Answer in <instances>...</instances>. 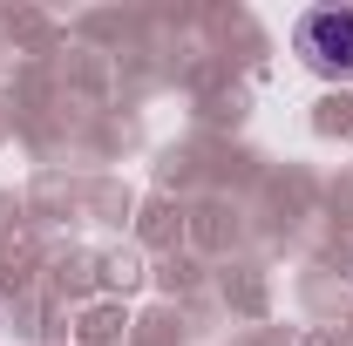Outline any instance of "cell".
Wrapping results in <instances>:
<instances>
[{
	"label": "cell",
	"mask_w": 353,
	"mask_h": 346,
	"mask_svg": "<svg viewBox=\"0 0 353 346\" xmlns=\"http://www.w3.org/2000/svg\"><path fill=\"white\" fill-rule=\"evenodd\" d=\"M299 54L319 75H353V7H312L299 21Z\"/></svg>",
	"instance_id": "6da1fadb"
}]
</instances>
